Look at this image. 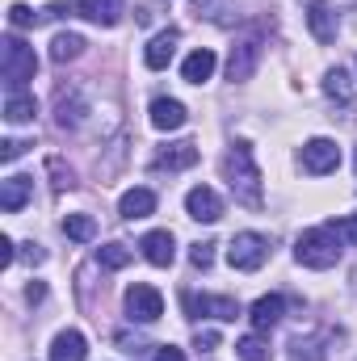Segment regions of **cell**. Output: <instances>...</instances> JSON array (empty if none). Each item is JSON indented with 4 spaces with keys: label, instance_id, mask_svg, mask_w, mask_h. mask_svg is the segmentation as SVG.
Masks as SVG:
<instances>
[{
    "label": "cell",
    "instance_id": "1",
    "mask_svg": "<svg viewBox=\"0 0 357 361\" xmlns=\"http://www.w3.org/2000/svg\"><path fill=\"white\" fill-rule=\"evenodd\" d=\"M223 177H227V185H231V193H236L240 206L261 210V202H265V193H261V169H257L248 143H236V147L223 156Z\"/></svg>",
    "mask_w": 357,
    "mask_h": 361
},
{
    "label": "cell",
    "instance_id": "2",
    "mask_svg": "<svg viewBox=\"0 0 357 361\" xmlns=\"http://www.w3.org/2000/svg\"><path fill=\"white\" fill-rule=\"evenodd\" d=\"M341 252H345V240H341V231H337L332 223L303 231L298 244H294V257H298V265H307V269H332V265L341 261Z\"/></svg>",
    "mask_w": 357,
    "mask_h": 361
},
{
    "label": "cell",
    "instance_id": "3",
    "mask_svg": "<svg viewBox=\"0 0 357 361\" xmlns=\"http://www.w3.org/2000/svg\"><path fill=\"white\" fill-rule=\"evenodd\" d=\"M0 47H4V51H0V72H4V80H8L13 89H21L25 80H34V72H38L34 47H30L25 38H17V34H8Z\"/></svg>",
    "mask_w": 357,
    "mask_h": 361
},
{
    "label": "cell",
    "instance_id": "4",
    "mask_svg": "<svg viewBox=\"0 0 357 361\" xmlns=\"http://www.w3.org/2000/svg\"><path fill=\"white\" fill-rule=\"evenodd\" d=\"M265 257H269V240H265V235H257V231H240V235L227 244V265H231V269H240V273L261 269V265H265Z\"/></svg>",
    "mask_w": 357,
    "mask_h": 361
},
{
    "label": "cell",
    "instance_id": "5",
    "mask_svg": "<svg viewBox=\"0 0 357 361\" xmlns=\"http://www.w3.org/2000/svg\"><path fill=\"white\" fill-rule=\"evenodd\" d=\"M126 315L131 319H139V324H156L160 315H164V298H160V290L156 286H131L126 290Z\"/></svg>",
    "mask_w": 357,
    "mask_h": 361
},
{
    "label": "cell",
    "instance_id": "6",
    "mask_svg": "<svg viewBox=\"0 0 357 361\" xmlns=\"http://www.w3.org/2000/svg\"><path fill=\"white\" fill-rule=\"evenodd\" d=\"M257 63H261V38L257 34H248V38H240L236 47H231V59H227V80H253V72H257Z\"/></svg>",
    "mask_w": 357,
    "mask_h": 361
},
{
    "label": "cell",
    "instance_id": "7",
    "mask_svg": "<svg viewBox=\"0 0 357 361\" xmlns=\"http://www.w3.org/2000/svg\"><path fill=\"white\" fill-rule=\"evenodd\" d=\"M185 311H189V315H210V319L231 324V319L240 315V302L227 298V294H185Z\"/></svg>",
    "mask_w": 357,
    "mask_h": 361
},
{
    "label": "cell",
    "instance_id": "8",
    "mask_svg": "<svg viewBox=\"0 0 357 361\" xmlns=\"http://www.w3.org/2000/svg\"><path fill=\"white\" fill-rule=\"evenodd\" d=\"M341 164V147L332 143V139H311L307 147H303V169L311 173V177H324V173H332Z\"/></svg>",
    "mask_w": 357,
    "mask_h": 361
},
{
    "label": "cell",
    "instance_id": "9",
    "mask_svg": "<svg viewBox=\"0 0 357 361\" xmlns=\"http://www.w3.org/2000/svg\"><path fill=\"white\" fill-rule=\"evenodd\" d=\"M185 210H189V219H198V223H219V219H223V197H219L210 185H198V189L185 193Z\"/></svg>",
    "mask_w": 357,
    "mask_h": 361
},
{
    "label": "cell",
    "instance_id": "10",
    "mask_svg": "<svg viewBox=\"0 0 357 361\" xmlns=\"http://www.w3.org/2000/svg\"><path fill=\"white\" fill-rule=\"evenodd\" d=\"M193 164H198V143H173V147L156 152L152 173H181V169H193Z\"/></svg>",
    "mask_w": 357,
    "mask_h": 361
},
{
    "label": "cell",
    "instance_id": "11",
    "mask_svg": "<svg viewBox=\"0 0 357 361\" xmlns=\"http://www.w3.org/2000/svg\"><path fill=\"white\" fill-rule=\"evenodd\" d=\"M307 25H311L315 42H332L341 21H337V8H332L328 0H311V4H307Z\"/></svg>",
    "mask_w": 357,
    "mask_h": 361
},
{
    "label": "cell",
    "instance_id": "12",
    "mask_svg": "<svg viewBox=\"0 0 357 361\" xmlns=\"http://www.w3.org/2000/svg\"><path fill=\"white\" fill-rule=\"evenodd\" d=\"M143 257L156 265V269H169L173 265V257H177V244H173V231H147L143 235Z\"/></svg>",
    "mask_w": 357,
    "mask_h": 361
},
{
    "label": "cell",
    "instance_id": "13",
    "mask_svg": "<svg viewBox=\"0 0 357 361\" xmlns=\"http://www.w3.org/2000/svg\"><path fill=\"white\" fill-rule=\"evenodd\" d=\"M214 68H219L214 51H210V47H198V51L181 63V76H185V85H202V80H210V76H214Z\"/></svg>",
    "mask_w": 357,
    "mask_h": 361
},
{
    "label": "cell",
    "instance_id": "14",
    "mask_svg": "<svg viewBox=\"0 0 357 361\" xmlns=\"http://www.w3.org/2000/svg\"><path fill=\"white\" fill-rule=\"evenodd\" d=\"M282 311H286V298H282V294H265V298L253 302V315H248V319H253L257 332H269V328L282 324Z\"/></svg>",
    "mask_w": 357,
    "mask_h": 361
},
{
    "label": "cell",
    "instance_id": "15",
    "mask_svg": "<svg viewBox=\"0 0 357 361\" xmlns=\"http://www.w3.org/2000/svg\"><path fill=\"white\" fill-rule=\"evenodd\" d=\"M173 51H177V30H160V34L147 42V51H143V63H147L152 72H160V68H169Z\"/></svg>",
    "mask_w": 357,
    "mask_h": 361
},
{
    "label": "cell",
    "instance_id": "16",
    "mask_svg": "<svg viewBox=\"0 0 357 361\" xmlns=\"http://www.w3.org/2000/svg\"><path fill=\"white\" fill-rule=\"evenodd\" d=\"M30 193H34V177H8L0 185V210L4 214H17L30 202Z\"/></svg>",
    "mask_w": 357,
    "mask_h": 361
},
{
    "label": "cell",
    "instance_id": "17",
    "mask_svg": "<svg viewBox=\"0 0 357 361\" xmlns=\"http://www.w3.org/2000/svg\"><path fill=\"white\" fill-rule=\"evenodd\" d=\"M152 126L156 130H181L185 126V105L173 97H156L152 101Z\"/></svg>",
    "mask_w": 357,
    "mask_h": 361
},
{
    "label": "cell",
    "instance_id": "18",
    "mask_svg": "<svg viewBox=\"0 0 357 361\" xmlns=\"http://www.w3.org/2000/svg\"><path fill=\"white\" fill-rule=\"evenodd\" d=\"M76 13L97 25H118L122 21V0H76Z\"/></svg>",
    "mask_w": 357,
    "mask_h": 361
},
{
    "label": "cell",
    "instance_id": "19",
    "mask_svg": "<svg viewBox=\"0 0 357 361\" xmlns=\"http://www.w3.org/2000/svg\"><path fill=\"white\" fill-rule=\"evenodd\" d=\"M55 122L63 126V130H76L80 122H85V101H80V92H68L59 89V97H55Z\"/></svg>",
    "mask_w": 357,
    "mask_h": 361
},
{
    "label": "cell",
    "instance_id": "20",
    "mask_svg": "<svg viewBox=\"0 0 357 361\" xmlns=\"http://www.w3.org/2000/svg\"><path fill=\"white\" fill-rule=\"evenodd\" d=\"M85 336L76 332V328H68V332H59L55 341H51V361H85Z\"/></svg>",
    "mask_w": 357,
    "mask_h": 361
},
{
    "label": "cell",
    "instance_id": "21",
    "mask_svg": "<svg viewBox=\"0 0 357 361\" xmlns=\"http://www.w3.org/2000/svg\"><path fill=\"white\" fill-rule=\"evenodd\" d=\"M118 210H122V219H147L156 210V193L152 189H126L122 202H118Z\"/></svg>",
    "mask_w": 357,
    "mask_h": 361
},
{
    "label": "cell",
    "instance_id": "22",
    "mask_svg": "<svg viewBox=\"0 0 357 361\" xmlns=\"http://www.w3.org/2000/svg\"><path fill=\"white\" fill-rule=\"evenodd\" d=\"M34 114H38V101L30 97V92H8V101H4V118L17 126V122H34Z\"/></svg>",
    "mask_w": 357,
    "mask_h": 361
},
{
    "label": "cell",
    "instance_id": "23",
    "mask_svg": "<svg viewBox=\"0 0 357 361\" xmlns=\"http://www.w3.org/2000/svg\"><path fill=\"white\" fill-rule=\"evenodd\" d=\"M80 55H85V38H80V34H55V42H51V59H55V63L80 59Z\"/></svg>",
    "mask_w": 357,
    "mask_h": 361
},
{
    "label": "cell",
    "instance_id": "24",
    "mask_svg": "<svg viewBox=\"0 0 357 361\" xmlns=\"http://www.w3.org/2000/svg\"><path fill=\"white\" fill-rule=\"evenodd\" d=\"M63 235H68V240H76V244H89L92 235H97L92 214H68V219H63Z\"/></svg>",
    "mask_w": 357,
    "mask_h": 361
},
{
    "label": "cell",
    "instance_id": "25",
    "mask_svg": "<svg viewBox=\"0 0 357 361\" xmlns=\"http://www.w3.org/2000/svg\"><path fill=\"white\" fill-rule=\"evenodd\" d=\"M131 248L126 244H105V248H97V265H105V269H126L131 265Z\"/></svg>",
    "mask_w": 357,
    "mask_h": 361
},
{
    "label": "cell",
    "instance_id": "26",
    "mask_svg": "<svg viewBox=\"0 0 357 361\" xmlns=\"http://www.w3.org/2000/svg\"><path fill=\"white\" fill-rule=\"evenodd\" d=\"M236 353H240V361H269V345L261 336H244L236 345Z\"/></svg>",
    "mask_w": 357,
    "mask_h": 361
},
{
    "label": "cell",
    "instance_id": "27",
    "mask_svg": "<svg viewBox=\"0 0 357 361\" xmlns=\"http://www.w3.org/2000/svg\"><path fill=\"white\" fill-rule=\"evenodd\" d=\"M324 92H328L332 101H349V76H345L341 68H332V72L324 76Z\"/></svg>",
    "mask_w": 357,
    "mask_h": 361
},
{
    "label": "cell",
    "instance_id": "28",
    "mask_svg": "<svg viewBox=\"0 0 357 361\" xmlns=\"http://www.w3.org/2000/svg\"><path fill=\"white\" fill-rule=\"evenodd\" d=\"M47 173H51V185H55V189H59V193H63V189H72V185H76V177H72V169H63V160H59V156H51V160H47Z\"/></svg>",
    "mask_w": 357,
    "mask_h": 361
},
{
    "label": "cell",
    "instance_id": "29",
    "mask_svg": "<svg viewBox=\"0 0 357 361\" xmlns=\"http://www.w3.org/2000/svg\"><path fill=\"white\" fill-rule=\"evenodd\" d=\"M214 248H219L214 240H202V244H193V248H189V265H193V269H210V261H214Z\"/></svg>",
    "mask_w": 357,
    "mask_h": 361
},
{
    "label": "cell",
    "instance_id": "30",
    "mask_svg": "<svg viewBox=\"0 0 357 361\" xmlns=\"http://www.w3.org/2000/svg\"><path fill=\"white\" fill-rule=\"evenodd\" d=\"M290 361H324V349H320L315 341H303V336H298V341L290 345Z\"/></svg>",
    "mask_w": 357,
    "mask_h": 361
},
{
    "label": "cell",
    "instance_id": "31",
    "mask_svg": "<svg viewBox=\"0 0 357 361\" xmlns=\"http://www.w3.org/2000/svg\"><path fill=\"white\" fill-rule=\"evenodd\" d=\"M8 25H13V30L38 25V13H34V8H25V4H13V8H8Z\"/></svg>",
    "mask_w": 357,
    "mask_h": 361
},
{
    "label": "cell",
    "instance_id": "32",
    "mask_svg": "<svg viewBox=\"0 0 357 361\" xmlns=\"http://www.w3.org/2000/svg\"><path fill=\"white\" fill-rule=\"evenodd\" d=\"M0 147H4V152H0V160H4V164H13V160H17V156L25 152V143H17V139H4Z\"/></svg>",
    "mask_w": 357,
    "mask_h": 361
},
{
    "label": "cell",
    "instance_id": "33",
    "mask_svg": "<svg viewBox=\"0 0 357 361\" xmlns=\"http://www.w3.org/2000/svg\"><path fill=\"white\" fill-rule=\"evenodd\" d=\"M332 227L341 231V240H345V244H349V240H357V214H353V219H337Z\"/></svg>",
    "mask_w": 357,
    "mask_h": 361
},
{
    "label": "cell",
    "instance_id": "34",
    "mask_svg": "<svg viewBox=\"0 0 357 361\" xmlns=\"http://www.w3.org/2000/svg\"><path fill=\"white\" fill-rule=\"evenodd\" d=\"M13 261H17V252H13V240L4 235V240H0V269H8Z\"/></svg>",
    "mask_w": 357,
    "mask_h": 361
},
{
    "label": "cell",
    "instance_id": "35",
    "mask_svg": "<svg viewBox=\"0 0 357 361\" xmlns=\"http://www.w3.org/2000/svg\"><path fill=\"white\" fill-rule=\"evenodd\" d=\"M193 345H198V349H206V353H210V349H214V345H219V332H198V336H193Z\"/></svg>",
    "mask_w": 357,
    "mask_h": 361
},
{
    "label": "cell",
    "instance_id": "36",
    "mask_svg": "<svg viewBox=\"0 0 357 361\" xmlns=\"http://www.w3.org/2000/svg\"><path fill=\"white\" fill-rule=\"evenodd\" d=\"M25 298H30V302H42V298H47V286H42V281H30V286H25Z\"/></svg>",
    "mask_w": 357,
    "mask_h": 361
},
{
    "label": "cell",
    "instance_id": "37",
    "mask_svg": "<svg viewBox=\"0 0 357 361\" xmlns=\"http://www.w3.org/2000/svg\"><path fill=\"white\" fill-rule=\"evenodd\" d=\"M152 361H185V353H181V349H173V345H164V349H160Z\"/></svg>",
    "mask_w": 357,
    "mask_h": 361
},
{
    "label": "cell",
    "instance_id": "38",
    "mask_svg": "<svg viewBox=\"0 0 357 361\" xmlns=\"http://www.w3.org/2000/svg\"><path fill=\"white\" fill-rule=\"evenodd\" d=\"M25 261H34V265H38V261H42V248H38V244H25Z\"/></svg>",
    "mask_w": 357,
    "mask_h": 361
},
{
    "label": "cell",
    "instance_id": "39",
    "mask_svg": "<svg viewBox=\"0 0 357 361\" xmlns=\"http://www.w3.org/2000/svg\"><path fill=\"white\" fill-rule=\"evenodd\" d=\"M353 164H357V160H353Z\"/></svg>",
    "mask_w": 357,
    "mask_h": 361
}]
</instances>
